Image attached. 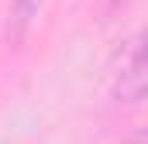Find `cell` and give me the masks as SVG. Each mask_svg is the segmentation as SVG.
Wrapping results in <instances>:
<instances>
[{"label": "cell", "mask_w": 148, "mask_h": 144, "mask_svg": "<svg viewBox=\"0 0 148 144\" xmlns=\"http://www.w3.org/2000/svg\"><path fill=\"white\" fill-rule=\"evenodd\" d=\"M124 3H127V0H103V14H117Z\"/></svg>", "instance_id": "3"}, {"label": "cell", "mask_w": 148, "mask_h": 144, "mask_svg": "<svg viewBox=\"0 0 148 144\" xmlns=\"http://www.w3.org/2000/svg\"><path fill=\"white\" fill-rule=\"evenodd\" d=\"M41 7H45V0H10L7 3V21H3V38H7V45L10 48H21L28 35H31V28H35L38 14H41Z\"/></svg>", "instance_id": "2"}, {"label": "cell", "mask_w": 148, "mask_h": 144, "mask_svg": "<svg viewBox=\"0 0 148 144\" xmlns=\"http://www.w3.org/2000/svg\"><path fill=\"white\" fill-rule=\"evenodd\" d=\"M148 89V72H145V35L134 31L124 52L117 55V65L110 72V96L121 107H138Z\"/></svg>", "instance_id": "1"}]
</instances>
